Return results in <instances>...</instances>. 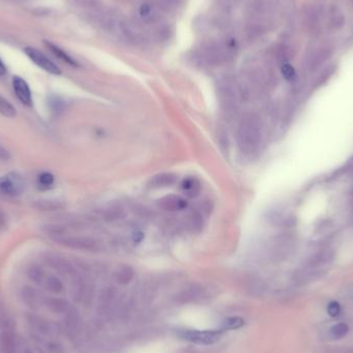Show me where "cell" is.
Listing matches in <instances>:
<instances>
[{"instance_id": "obj_29", "label": "cell", "mask_w": 353, "mask_h": 353, "mask_svg": "<svg viewBox=\"0 0 353 353\" xmlns=\"http://www.w3.org/2000/svg\"><path fill=\"white\" fill-rule=\"evenodd\" d=\"M22 353H34V352L31 349H29V348H24Z\"/></svg>"}, {"instance_id": "obj_16", "label": "cell", "mask_w": 353, "mask_h": 353, "mask_svg": "<svg viewBox=\"0 0 353 353\" xmlns=\"http://www.w3.org/2000/svg\"><path fill=\"white\" fill-rule=\"evenodd\" d=\"M345 23V17L342 14V12L337 7H333L330 13V20H329V28L333 31L340 30Z\"/></svg>"}, {"instance_id": "obj_7", "label": "cell", "mask_w": 353, "mask_h": 353, "mask_svg": "<svg viewBox=\"0 0 353 353\" xmlns=\"http://www.w3.org/2000/svg\"><path fill=\"white\" fill-rule=\"evenodd\" d=\"M26 320L28 325L30 326L33 335L35 336L51 337L55 332L53 324L48 319H46L43 316L30 313L26 316Z\"/></svg>"}, {"instance_id": "obj_10", "label": "cell", "mask_w": 353, "mask_h": 353, "mask_svg": "<svg viewBox=\"0 0 353 353\" xmlns=\"http://www.w3.org/2000/svg\"><path fill=\"white\" fill-rule=\"evenodd\" d=\"M13 87L17 97L22 104H24L25 106L32 105L31 91L26 81L23 80L21 77H18V75H15L13 78Z\"/></svg>"}, {"instance_id": "obj_20", "label": "cell", "mask_w": 353, "mask_h": 353, "mask_svg": "<svg viewBox=\"0 0 353 353\" xmlns=\"http://www.w3.org/2000/svg\"><path fill=\"white\" fill-rule=\"evenodd\" d=\"M0 114L7 118H14L17 115V110L14 106L2 95H0Z\"/></svg>"}, {"instance_id": "obj_1", "label": "cell", "mask_w": 353, "mask_h": 353, "mask_svg": "<svg viewBox=\"0 0 353 353\" xmlns=\"http://www.w3.org/2000/svg\"><path fill=\"white\" fill-rule=\"evenodd\" d=\"M238 144L244 153H252L257 149L261 140L259 120L253 116H245L238 127Z\"/></svg>"}, {"instance_id": "obj_11", "label": "cell", "mask_w": 353, "mask_h": 353, "mask_svg": "<svg viewBox=\"0 0 353 353\" xmlns=\"http://www.w3.org/2000/svg\"><path fill=\"white\" fill-rule=\"evenodd\" d=\"M220 94L225 111L228 110V112H233V110L236 109V91L234 85L230 81L223 82L221 85Z\"/></svg>"}, {"instance_id": "obj_18", "label": "cell", "mask_w": 353, "mask_h": 353, "mask_svg": "<svg viewBox=\"0 0 353 353\" xmlns=\"http://www.w3.org/2000/svg\"><path fill=\"white\" fill-rule=\"evenodd\" d=\"M134 276H135V271L131 267L123 266L117 271L116 279H117L118 283H120L122 285H126L134 279Z\"/></svg>"}, {"instance_id": "obj_6", "label": "cell", "mask_w": 353, "mask_h": 353, "mask_svg": "<svg viewBox=\"0 0 353 353\" xmlns=\"http://www.w3.org/2000/svg\"><path fill=\"white\" fill-rule=\"evenodd\" d=\"M24 52L33 63H35L38 67H40L45 71L52 74L61 73L60 68L51 59H49L43 53L38 51L37 49L32 47H27L24 49Z\"/></svg>"}, {"instance_id": "obj_2", "label": "cell", "mask_w": 353, "mask_h": 353, "mask_svg": "<svg viewBox=\"0 0 353 353\" xmlns=\"http://www.w3.org/2000/svg\"><path fill=\"white\" fill-rule=\"evenodd\" d=\"M46 234L48 237L51 238L56 243L65 246L67 248L75 249V250H85V251H95L99 249V243L88 237L81 236H73L66 234L64 230L60 229L56 225H48Z\"/></svg>"}, {"instance_id": "obj_21", "label": "cell", "mask_w": 353, "mask_h": 353, "mask_svg": "<svg viewBox=\"0 0 353 353\" xmlns=\"http://www.w3.org/2000/svg\"><path fill=\"white\" fill-rule=\"evenodd\" d=\"M244 323L245 321L241 317H230L223 321L220 330H222L223 332L231 331V330H238L244 325Z\"/></svg>"}, {"instance_id": "obj_14", "label": "cell", "mask_w": 353, "mask_h": 353, "mask_svg": "<svg viewBox=\"0 0 353 353\" xmlns=\"http://www.w3.org/2000/svg\"><path fill=\"white\" fill-rule=\"evenodd\" d=\"M307 25L311 31H316L319 28L320 20L322 19V12H320L319 7L312 6L309 8L306 14Z\"/></svg>"}, {"instance_id": "obj_26", "label": "cell", "mask_w": 353, "mask_h": 353, "mask_svg": "<svg viewBox=\"0 0 353 353\" xmlns=\"http://www.w3.org/2000/svg\"><path fill=\"white\" fill-rule=\"evenodd\" d=\"M327 312L331 316H338L341 313V307L339 305V302L337 301H332L331 304L327 307Z\"/></svg>"}, {"instance_id": "obj_4", "label": "cell", "mask_w": 353, "mask_h": 353, "mask_svg": "<svg viewBox=\"0 0 353 353\" xmlns=\"http://www.w3.org/2000/svg\"><path fill=\"white\" fill-rule=\"evenodd\" d=\"M223 334L222 330L217 331H194L186 330L179 333L180 337L190 343L199 345H211L218 342Z\"/></svg>"}, {"instance_id": "obj_28", "label": "cell", "mask_w": 353, "mask_h": 353, "mask_svg": "<svg viewBox=\"0 0 353 353\" xmlns=\"http://www.w3.org/2000/svg\"><path fill=\"white\" fill-rule=\"evenodd\" d=\"M8 71V68L5 64V62L2 60V58H0V75H5Z\"/></svg>"}, {"instance_id": "obj_27", "label": "cell", "mask_w": 353, "mask_h": 353, "mask_svg": "<svg viewBox=\"0 0 353 353\" xmlns=\"http://www.w3.org/2000/svg\"><path fill=\"white\" fill-rule=\"evenodd\" d=\"M10 158H11V155L9 153V151H7L4 147L0 146V160L8 161L10 160Z\"/></svg>"}, {"instance_id": "obj_15", "label": "cell", "mask_w": 353, "mask_h": 353, "mask_svg": "<svg viewBox=\"0 0 353 353\" xmlns=\"http://www.w3.org/2000/svg\"><path fill=\"white\" fill-rule=\"evenodd\" d=\"M45 45L47 46V48L50 50V51H51L57 58H59L63 62H65L71 66H78V62L75 61L70 55H68L65 51H63V50L61 48H59L57 45H55L51 41H48V40H45Z\"/></svg>"}, {"instance_id": "obj_9", "label": "cell", "mask_w": 353, "mask_h": 353, "mask_svg": "<svg viewBox=\"0 0 353 353\" xmlns=\"http://www.w3.org/2000/svg\"><path fill=\"white\" fill-rule=\"evenodd\" d=\"M157 206L166 212H178L186 209L187 201L179 195H165L157 201Z\"/></svg>"}, {"instance_id": "obj_8", "label": "cell", "mask_w": 353, "mask_h": 353, "mask_svg": "<svg viewBox=\"0 0 353 353\" xmlns=\"http://www.w3.org/2000/svg\"><path fill=\"white\" fill-rule=\"evenodd\" d=\"M21 298L26 306L31 309H39L45 306L46 299L45 295L33 287H25L21 292Z\"/></svg>"}, {"instance_id": "obj_17", "label": "cell", "mask_w": 353, "mask_h": 353, "mask_svg": "<svg viewBox=\"0 0 353 353\" xmlns=\"http://www.w3.org/2000/svg\"><path fill=\"white\" fill-rule=\"evenodd\" d=\"M332 54L331 49L329 47H322L317 51H315L310 58V66L312 68H315L322 64L327 58H329Z\"/></svg>"}, {"instance_id": "obj_3", "label": "cell", "mask_w": 353, "mask_h": 353, "mask_svg": "<svg viewBox=\"0 0 353 353\" xmlns=\"http://www.w3.org/2000/svg\"><path fill=\"white\" fill-rule=\"evenodd\" d=\"M29 279L35 284L41 286L45 290L53 294H60L64 290V285L57 276L48 273L45 269L33 266L27 271Z\"/></svg>"}, {"instance_id": "obj_5", "label": "cell", "mask_w": 353, "mask_h": 353, "mask_svg": "<svg viewBox=\"0 0 353 353\" xmlns=\"http://www.w3.org/2000/svg\"><path fill=\"white\" fill-rule=\"evenodd\" d=\"M25 189V182L17 172H9L0 178V192L9 196L20 195Z\"/></svg>"}, {"instance_id": "obj_13", "label": "cell", "mask_w": 353, "mask_h": 353, "mask_svg": "<svg viewBox=\"0 0 353 353\" xmlns=\"http://www.w3.org/2000/svg\"><path fill=\"white\" fill-rule=\"evenodd\" d=\"M176 182V175L171 172H162L153 175L149 181V186L153 189L166 188L172 186Z\"/></svg>"}, {"instance_id": "obj_19", "label": "cell", "mask_w": 353, "mask_h": 353, "mask_svg": "<svg viewBox=\"0 0 353 353\" xmlns=\"http://www.w3.org/2000/svg\"><path fill=\"white\" fill-rule=\"evenodd\" d=\"M183 190L190 197H195L198 195L200 190V184L195 178H188L183 182Z\"/></svg>"}, {"instance_id": "obj_22", "label": "cell", "mask_w": 353, "mask_h": 353, "mask_svg": "<svg viewBox=\"0 0 353 353\" xmlns=\"http://www.w3.org/2000/svg\"><path fill=\"white\" fill-rule=\"evenodd\" d=\"M182 3L183 0H157V6L159 10L169 13L180 8Z\"/></svg>"}, {"instance_id": "obj_23", "label": "cell", "mask_w": 353, "mask_h": 353, "mask_svg": "<svg viewBox=\"0 0 353 353\" xmlns=\"http://www.w3.org/2000/svg\"><path fill=\"white\" fill-rule=\"evenodd\" d=\"M349 331V327L346 323H337L335 324L332 329H331V335L332 337L336 338V339H340V338H343L344 336L347 335Z\"/></svg>"}, {"instance_id": "obj_25", "label": "cell", "mask_w": 353, "mask_h": 353, "mask_svg": "<svg viewBox=\"0 0 353 353\" xmlns=\"http://www.w3.org/2000/svg\"><path fill=\"white\" fill-rule=\"evenodd\" d=\"M281 71H282V74H283V77L285 78V80H287V81L294 80V78H295V70H294L293 66L290 65L289 63H284L282 65Z\"/></svg>"}, {"instance_id": "obj_12", "label": "cell", "mask_w": 353, "mask_h": 353, "mask_svg": "<svg viewBox=\"0 0 353 353\" xmlns=\"http://www.w3.org/2000/svg\"><path fill=\"white\" fill-rule=\"evenodd\" d=\"M203 58L211 64H218L225 58L224 48L216 43H210L203 50Z\"/></svg>"}, {"instance_id": "obj_24", "label": "cell", "mask_w": 353, "mask_h": 353, "mask_svg": "<svg viewBox=\"0 0 353 353\" xmlns=\"http://www.w3.org/2000/svg\"><path fill=\"white\" fill-rule=\"evenodd\" d=\"M54 183V175L51 172H41L38 175V184L43 187V188H48L50 186H52Z\"/></svg>"}]
</instances>
